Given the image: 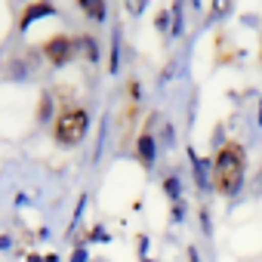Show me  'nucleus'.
<instances>
[{"mask_svg": "<svg viewBox=\"0 0 262 262\" xmlns=\"http://www.w3.org/2000/svg\"><path fill=\"white\" fill-rule=\"evenodd\" d=\"M244 176H247V151H244L241 142L225 139L216 148V158H213L210 188L222 198H234L244 188Z\"/></svg>", "mask_w": 262, "mask_h": 262, "instance_id": "1", "label": "nucleus"}, {"mask_svg": "<svg viewBox=\"0 0 262 262\" xmlns=\"http://www.w3.org/2000/svg\"><path fill=\"white\" fill-rule=\"evenodd\" d=\"M90 133V111L83 105H65L53 117V139L62 148H74L86 139Z\"/></svg>", "mask_w": 262, "mask_h": 262, "instance_id": "2", "label": "nucleus"}, {"mask_svg": "<svg viewBox=\"0 0 262 262\" xmlns=\"http://www.w3.org/2000/svg\"><path fill=\"white\" fill-rule=\"evenodd\" d=\"M43 56H47V62H50L53 68H62V65H68V62L77 56V40L68 37V34H53V37L43 43Z\"/></svg>", "mask_w": 262, "mask_h": 262, "instance_id": "3", "label": "nucleus"}, {"mask_svg": "<svg viewBox=\"0 0 262 262\" xmlns=\"http://www.w3.org/2000/svg\"><path fill=\"white\" fill-rule=\"evenodd\" d=\"M155 158H158V142L151 136V126H145L139 133V139H136V161L142 164V170H151Z\"/></svg>", "mask_w": 262, "mask_h": 262, "instance_id": "4", "label": "nucleus"}, {"mask_svg": "<svg viewBox=\"0 0 262 262\" xmlns=\"http://www.w3.org/2000/svg\"><path fill=\"white\" fill-rule=\"evenodd\" d=\"M188 158H191V173H194L198 188H201V191H207V188H210V173H213V164L207 167V161H201L191 148H188Z\"/></svg>", "mask_w": 262, "mask_h": 262, "instance_id": "5", "label": "nucleus"}, {"mask_svg": "<svg viewBox=\"0 0 262 262\" xmlns=\"http://www.w3.org/2000/svg\"><path fill=\"white\" fill-rule=\"evenodd\" d=\"M53 13H56L53 4H28L25 13H22V19H19V31H25L34 19H40V16H53Z\"/></svg>", "mask_w": 262, "mask_h": 262, "instance_id": "6", "label": "nucleus"}, {"mask_svg": "<svg viewBox=\"0 0 262 262\" xmlns=\"http://www.w3.org/2000/svg\"><path fill=\"white\" fill-rule=\"evenodd\" d=\"M161 188H164V194L173 201V204H182V182H179V176H164V182H161Z\"/></svg>", "mask_w": 262, "mask_h": 262, "instance_id": "7", "label": "nucleus"}, {"mask_svg": "<svg viewBox=\"0 0 262 262\" xmlns=\"http://www.w3.org/2000/svg\"><path fill=\"white\" fill-rule=\"evenodd\" d=\"M80 10H83L90 19H96V22L105 19V4H102V0H80Z\"/></svg>", "mask_w": 262, "mask_h": 262, "instance_id": "8", "label": "nucleus"}, {"mask_svg": "<svg viewBox=\"0 0 262 262\" xmlns=\"http://www.w3.org/2000/svg\"><path fill=\"white\" fill-rule=\"evenodd\" d=\"M77 43L83 47V56H86L90 62H99V40H96V37L83 34V37H77Z\"/></svg>", "mask_w": 262, "mask_h": 262, "instance_id": "9", "label": "nucleus"}, {"mask_svg": "<svg viewBox=\"0 0 262 262\" xmlns=\"http://www.w3.org/2000/svg\"><path fill=\"white\" fill-rule=\"evenodd\" d=\"M53 114V96H40V105H37V117L40 120H50Z\"/></svg>", "mask_w": 262, "mask_h": 262, "instance_id": "10", "label": "nucleus"}, {"mask_svg": "<svg viewBox=\"0 0 262 262\" xmlns=\"http://www.w3.org/2000/svg\"><path fill=\"white\" fill-rule=\"evenodd\" d=\"M155 28H158V31H167V28H170V13H167V10H161V13L155 16Z\"/></svg>", "mask_w": 262, "mask_h": 262, "instance_id": "11", "label": "nucleus"}, {"mask_svg": "<svg viewBox=\"0 0 262 262\" xmlns=\"http://www.w3.org/2000/svg\"><path fill=\"white\" fill-rule=\"evenodd\" d=\"M90 259V253H86V247H77L74 253H71V262H86Z\"/></svg>", "mask_w": 262, "mask_h": 262, "instance_id": "12", "label": "nucleus"}, {"mask_svg": "<svg viewBox=\"0 0 262 262\" xmlns=\"http://www.w3.org/2000/svg\"><path fill=\"white\" fill-rule=\"evenodd\" d=\"M145 10V4H142V0H139V4H129V13H142Z\"/></svg>", "mask_w": 262, "mask_h": 262, "instance_id": "13", "label": "nucleus"}, {"mask_svg": "<svg viewBox=\"0 0 262 262\" xmlns=\"http://www.w3.org/2000/svg\"><path fill=\"white\" fill-rule=\"evenodd\" d=\"M188 259H191V262H201V259H198V250H194V247H188Z\"/></svg>", "mask_w": 262, "mask_h": 262, "instance_id": "14", "label": "nucleus"}, {"mask_svg": "<svg viewBox=\"0 0 262 262\" xmlns=\"http://www.w3.org/2000/svg\"><path fill=\"white\" fill-rule=\"evenodd\" d=\"M28 262H43V259H40V256L34 253V256H28Z\"/></svg>", "mask_w": 262, "mask_h": 262, "instance_id": "15", "label": "nucleus"}, {"mask_svg": "<svg viewBox=\"0 0 262 262\" xmlns=\"http://www.w3.org/2000/svg\"><path fill=\"white\" fill-rule=\"evenodd\" d=\"M142 262H151V259H148V256H145V259H142Z\"/></svg>", "mask_w": 262, "mask_h": 262, "instance_id": "16", "label": "nucleus"}, {"mask_svg": "<svg viewBox=\"0 0 262 262\" xmlns=\"http://www.w3.org/2000/svg\"><path fill=\"white\" fill-rule=\"evenodd\" d=\"M259 59H262V53H259Z\"/></svg>", "mask_w": 262, "mask_h": 262, "instance_id": "17", "label": "nucleus"}]
</instances>
